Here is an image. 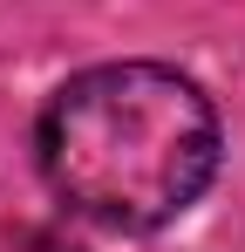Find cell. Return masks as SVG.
Listing matches in <instances>:
<instances>
[{
    "label": "cell",
    "instance_id": "6da1fadb",
    "mask_svg": "<svg viewBox=\"0 0 245 252\" xmlns=\"http://www.w3.org/2000/svg\"><path fill=\"white\" fill-rule=\"evenodd\" d=\"M41 170L82 218L150 232L211 184L218 116L177 68L102 62L48 102Z\"/></svg>",
    "mask_w": 245,
    "mask_h": 252
}]
</instances>
